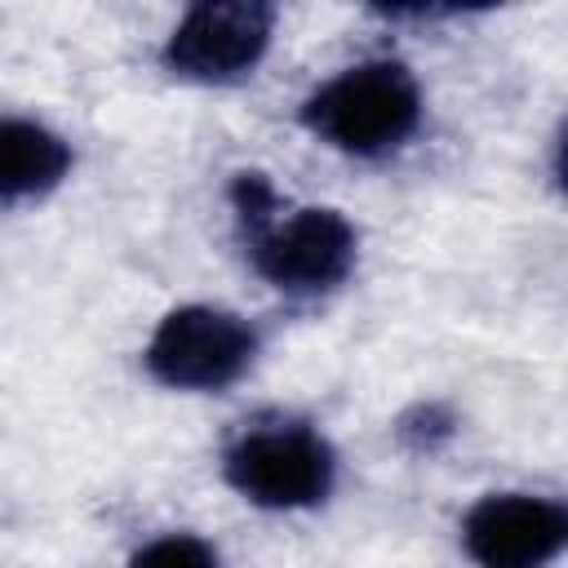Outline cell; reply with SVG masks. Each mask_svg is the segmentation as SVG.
<instances>
[{
	"label": "cell",
	"mask_w": 568,
	"mask_h": 568,
	"mask_svg": "<svg viewBox=\"0 0 568 568\" xmlns=\"http://www.w3.org/2000/svg\"><path fill=\"white\" fill-rule=\"evenodd\" d=\"M355 226L337 209H297L293 217L248 235L253 271L280 293L297 297L337 288L355 266Z\"/></svg>",
	"instance_id": "cell-5"
},
{
	"label": "cell",
	"mask_w": 568,
	"mask_h": 568,
	"mask_svg": "<svg viewBox=\"0 0 568 568\" xmlns=\"http://www.w3.org/2000/svg\"><path fill=\"white\" fill-rule=\"evenodd\" d=\"M257 333L248 320L217 306L169 311L146 342V373L173 390H222L248 373Z\"/></svg>",
	"instance_id": "cell-3"
},
{
	"label": "cell",
	"mask_w": 568,
	"mask_h": 568,
	"mask_svg": "<svg viewBox=\"0 0 568 568\" xmlns=\"http://www.w3.org/2000/svg\"><path fill=\"white\" fill-rule=\"evenodd\" d=\"M222 475L253 506L306 510L333 493L337 457L320 430H311L302 422H280V426L244 430L226 448Z\"/></svg>",
	"instance_id": "cell-2"
},
{
	"label": "cell",
	"mask_w": 568,
	"mask_h": 568,
	"mask_svg": "<svg viewBox=\"0 0 568 568\" xmlns=\"http://www.w3.org/2000/svg\"><path fill=\"white\" fill-rule=\"evenodd\" d=\"M71 173V146L36 120H0V204L40 200Z\"/></svg>",
	"instance_id": "cell-7"
},
{
	"label": "cell",
	"mask_w": 568,
	"mask_h": 568,
	"mask_svg": "<svg viewBox=\"0 0 568 568\" xmlns=\"http://www.w3.org/2000/svg\"><path fill=\"white\" fill-rule=\"evenodd\" d=\"M231 209H235V217H240V231H244V235H257L262 226L275 222L280 195H275V186L266 182V173H235V178H231Z\"/></svg>",
	"instance_id": "cell-9"
},
{
	"label": "cell",
	"mask_w": 568,
	"mask_h": 568,
	"mask_svg": "<svg viewBox=\"0 0 568 568\" xmlns=\"http://www.w3.org/2000/svg\"><path fill=\"white\" fill-rule=\"evenodd\" d=\"M302 124L346 155L377 160L417 133L422 89L404 62L368 58L320 84L302 102Z\"/></svg>",
	"instance_id": "cell-1"
},
{
	"label": "cell",
	"mask_w": 568,
	"mask_h": 568,
	"mask_svg": "<svg viewBox=\"0 0 568 568\" xmlns=\"http://www.w3.org/2000/svg\"><path fill=\"white\" fill-rule=\"evenodd\" d=\"M275 9L262 0H204L182 13L164 40V71L195 84L244 80L271 49Z\"/></svg>",
	"instance_id": "cell-4"
},
{
	"label": "cell",
	"mask_w": 568,
	"mask_h": 568,
	"mask_svg": "<svg viewBox=\"0 0 568 568\" xmlns=\"http://www.w3.org/2000/svg\"><path fill=\"white\" fill-rule=\"evenodd\" d=\"M453 430H457V422H453V413L444 404H417L413 413L399 417V439L408 448H417V453H435L439 444L453 439Z\"/></svg>",
	"instance_id": "cell-10"
},
{
	"label": "cell",
	"mask_w": 568,
	"mask_h": 568,
	"mask_svg": "<svg viewBox=\"0 0 568 568\" xmlns=\"http://www.w3.org/2000/svg\"><path fill=\"white\" fill-rule=\"evenodd\" d=\"M568 541V510L532 493H493L470 506L462 546L475 568H546Z\"/></svg>",
	"instance_id": "cell-6"
},
{
	"label": "cell",
	"mask_w": 568,
	"mask_h": 568,
	"mask_svg": "<svg viewBox=\"0 0 568 568\" xmlns=\"http://www.w3.org/2000/svg\"><path fill=\"white\" fill-rule=\"evenodd\" d=\"M129 568H222L217 550L200 537H186V532H173V537H160V541H146Z\"/></svg>",
	"instance_id": "cell-8"
}]
</instances>
